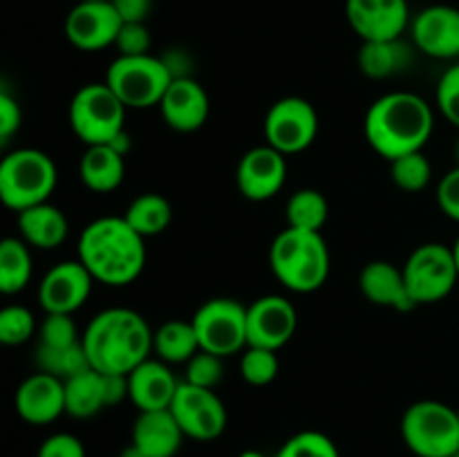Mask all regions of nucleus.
<instances>
[{"label": "nucleus", "instance_id": "39448f33", "mask_svg": "<svg viewBox=\"0 0 459 457\" xmlns=\"http://www.w3.org/2000/svg\"><path fill=\"white\" fill-rule=\"evenodd\" d=\"M56 184V164L43 151L18 148L0 161V200L16 213L49 202Z\"/></svg>", "mask_w": 459, "mask_h": 457}, {"label": "nucleus", "instance_id": "2eb2a0df", "mask_svg": "<svg viewBox=\"0 0 459 457\" xmlns=\"http://www.w3.org/2000/svg\"><path fill=\"white\" fill-rule=\"evenodd\" d=\"M94 278L79 258L54 264L39 285V300L45 314H74L92 294Z\"/></svg>", "mask_w": 459, "mask_h": 457}, {"label": "nucleus", "instance_id": "473e14b6", "mask_svg": "<svg viewBox=\"0 0 459 457\" xmlns=\"http://www.w3.org/2000/svg\"><path fill=\"white\" fill-rule=\"evenodd\" d=\"M390 177H393L394 186H399L402 191L420 193L433 179V164L424 155V151L411 152V155L390 161Z\"/></svg>", "mask_w": 459, "mask_h": 457}, {"label": "nucleus", "instance_id": "a211bd4d", "mask_svg": "<svg viewBox=\"0 0 459 457\" xmlns=\"http://www.w3.org/2000/svg\"><path fill=\"white\" fill-rule=\"evenodd\" d=\"M415 49L430 58L459 56V9L451 4H430L411 22Z\"/></svg>", "mask_w": 459, "mask_h": 457}, {"label": "nucleus", "instance_id": "4be33fe9", "mask_svg": "<svg viewBox=\"0 0 459 457\" xmlns=\"http://www.w3.org/2000/svg\"><path fill=\"white\" fill-rule=\"evenodd\" d=\"M361 294L379 307L394 309V312H411L415 309V300L411 298L403 269L394 267L388 260H372L359 273Z\"/></svg>", "mask_w": 459, "mask_h": 457}, {"label": "nucleus", "instance_id": "49530a36", "mask_svg": "<svg viewBox=\"0 0 459 457\" xmlns=\"http://www.w3.org/2000/svg\"><path fill=\"white\" fill-rule=\"evenodd\" d=\"M119 457H146V453H143V451H139V448L134 446L133 442H130L128 446H126L124 451L119 453Z\"/></svg>", "mask_w": 459, "mask_h": 457}, {"label": "nucleus", "instance_id": "1a4fd4ad", "mask_svg": "<svg viewBox=\"0 0 459 457\" xmlns=\"http://www.w3.org/2000/svg\"><path fill=\"white\" fill-rule=\"evenodd\" d=\"M402 269L415 305L439 303L455 289L459 280L453 246L442 242H426L417 246Z\"/></svg>", "mask_w": 459, "mask_h": 457}, {"label": "nucleus", "instance_id": "6ab92c4d", "mask_svg": "<svg viewBox=\"0 0 459 457\" xmlns=\"http://www.w3.org/2000/svg\"><path fill=\"white\" fill-rule=\"evenodd\" d=\"M13 406L27 424H54L58 417L65 415V381L48 372H34L16 388Z\"/></svg>", "mask_w": 459, "mask_h": 457}, {"label": "nucleus", "instance_id": "6e6552de", "mask_svg": "<svg viewBox=\"0 0 459 457\" xmlns=\"http://www.w3.org/2000/svg\"><path fill=\"white\" fill-rule=\"evenodd\" d=\"M170 81L164 61L152 54L117 56L106 74V83L128 110L160 106Z\"/></svg>", "mask_w": 459, "mask_h": 457}, {"label": "nucleus", "instance_id": "a18cd8bd", "mask_svg": "<svg viewBox=\"0 0 459 457\" xmlns=\"http://www.w3.org/2000/svg\"><path fill=\"white\" fill-rule=\"evenodd\" d=\"M124 22H146L152 0H110Z\"/></svg>", "mask_w": 459, "mask_h": 457}, {"label": "nucleus", "instance_id": "0eeeda50", "mask_svg": "<svg viewBox=\"0 0 459 457\" xmlns=\"http://www.w3.org/2000/svg\"><path fill=\"white\" fill-rule=\"evenodd\" d=\"M126 110L110 85L88 83L72 97L70 125L85 146L110 143L121 130H126Z\"/></svg>", "mask_w": 459, "mask_h": 457}, {"label": "nucleus", "instance_id": "c756f323", "mask_svg": "<svg viewBox=\"0 0 459 457\" xmlns=\"http://www.w3.org/2000/svg\"><path fill=\"white\" fill-rule=\"evenodd\" d=\"M124 218L139 236L152 237L169 228L170 220H173V209H170V202L160 193H142L130 202Z\"/></svg>", "mask_w": 459, "mask_h": 457}, {"label": "nucleus", "instance_id": "c03bdc74", "mask_svg": "<svg viewBox=\"0 0 459 457\" xmlns=\"http://www.w3.org/2000/svg\"><path fill=\"white\" fill-rule=\"evenodd\" d=\"M161 61H164L166 70H169L170 79H191L193 76V58L186 49L173 47L169 52L161 54Z\"/></svg>", "mask_w": 459, "mask_h": 457}, {"label": "nucleus", "instance_id": "dca6fc26", "mask_svg": "<svg viewBox=\"0 0 459 457\" xmlns=\"http://www.w3.org/2000/svg\"><path fill=\"white\" fill-rule=\"evenodd\" d=\"M287 182V157L269 143L255 146L238 161L236 184L249 202H267L282 191Z\"/></svg>", "mask_w": 459, "mask_h": 457}, {"label": "nucleus", "instance_id": "f3484780", "mask_svg": "<svg viewBox=\"0 0 459 457\" xmlns=\"http://www.w3.org/2000/svg\"><path fill=\"white\" fill-rule=\"evenodd\" d=\"M121 16L112 3H76L65 16V39L81 52H101L115 45Z\"/></svg>", "mask_w": 459, "mask_h": 457}, {"label": "nucleus", "instance_id": "4468645a", "mask_svg": "<svg viewBox=\"0 0 459 457\" xmlns=\"http://www.w3.org/2000/svg\"><path fill=\"white\" fill-rule=\"evenodd\" d=\"M345 16L363 43L402 39L412 22L408 0H345Z\"/></svg>", "mask_w": 459, "mask_h": 457}, {"label": "nucleus", "instance_id": "f03ea898", "mask_svg": "<svg viewBox=\"0 0 459 457\" xmlns=\"http://www.w3.org/2000/svg\"><path fill=\"white\" fill-rule=\"evenodd\" d=\"M435 130V112L415 92H388L368 108L363 133L377 155L393 161L397 157L424 151Z\"/></svg>", "mask_w": 459, "mask_h": 457}, {"label": "nucleus", "instance_id": "8fccbe9b", "mask_svg": "<svg viewBox=\"0 0 459 457\" xmlns=\"http://www.w3.org/2000/svg\"><path fill=\"white\" fill-rule=\"evenodd\" d=\"M81 3H110V0H81Z\"/></svg>", "mask_w": 459, "mask_h": 457}, {"label": "nucleus", "instance_id": "f8f14e48", "mask_svg": "<svg viewBox=\"0 0 459 457\" xmlns=\"http://www.w3.org/2000/svg\"><path fill=\"white\" fill-rule=\"evenodd\" d=\"M169 410L178 419L182 433L197 442H213L227 428V408L211 388L179 381Z\"/></svg>", "mask_w": 459, "mask_h": 457}, {"label": "nucleus", "instance_id": "aec40b11", "mask_svg": "<svg viewBox=\"0 0 459 457\" xmlns=\"http://www.w3.org/2000/svg\"><path fill=\"white\" fill-rule=\"evenodd\" d=\"M166 125L178 133H195L209 119V94L195 76L170 81L164 99L160 103Z\"/></svg>", "mask_w": 459, "mask_h": 457}, {"label": "nucleus", "instance_id": "ea45409f", "mask_svg": "<svg viewBox=\"0 0 459 457\" xmlns=\"http://www.w3.org/2000/svg\"><path fill=\"white\" fill-rule=\"evenodd\" d=\"M151 45L152 39L146 22H124L115 40L119 56H143L151 54Z\"/></svg>", "mask_w": 459, "mask_h": 457}, {"label": "nucleus", "instance_id": "f704fd0d", "mask_svg": "<svg viewBox=\"0 0 459 457\" xmlns=\"http://www.w3.org/2000/svg\"><path fill=\"white\" fill-rule=\"evenodd\" d=\"M276 457H341L336 444L321 430H303L287 439Z\"/></svg>", "mask_w": 459, "mask_h": 457}, {"label": "nucleus", "instance_id": "b1692460", "mask_svg": "<svg viewBox=\"0 0 459 457\" xmlns=\"http://www.w3.org/2000/svg\"><path fill=\"white\" fill-rule=\"evenodd\" d=\"M18 231L31 249L52 251L67 240L70 224L56 204H36L18 213Z\"/></svg>", "mask_w": 459, "mask_h": 457}, {"label": "nucleus", "instance_id": "a878e982", "mask_svg": "<svg viewBox=\"0 0 459 457\" xmlns=\"http://www.w3.org/2000/svg\"><path fill=\"white\" fill-rule=\"evenodd\" d=\"M357 63L368 79H390L411 67L412 49L403 39L368 40L359 49Z\"/></svg>", "mask_w": 459, "mask_h": 457}, {"label": "nucleus", "instance_id": "79ce46f5", "mask_svg": "<svg viewBox=\"0 0 459 457\" xmlns=\"http://www.w3.org/2000/svg\"><path fill=\"white\" fill-rule=\"evenodd\" d=\"M437 204L446 218L459 222V166L448 170L437 184Z\"/></svg>", "mask_w": 459, "mask_h": 457}, {"label": "nucleus", "instance_id": "864d4df0", "mask_svg": "<svg viewBox=\"0 0 459 457\" xmlns=\"http://www.w3.org/2000/svg\"><path fill=\"white\" fill-rule=\"evenodd\" d=\"M457 415H459V408H457Z\"/></svg>", "mask_w": 459, "mask_h": 457}, {"label": "nucleus", "instance_id": "9d476101", "mask_svg": "<svg viewBox=\"0 0 459 457\" xmlns=\"http://www.w3.org/2000/svg\"><path fill=\"white\" fill-rule=\"evenodd\" d=\"M200 349L227 358L247 349V307L233 298H211L193 314Z\"/></svg>", "mask_w": 459, "mask_h": 457}, {"label": "nucleus", "instance_id": "a19ab883", "mask_svg": "<svg viewBox=\"0 0 459 457\" xmlns=\"http://www.w3.org/2000/svg\"><path fill=\"white\" fill-rule=\"evenodd\" d=\"M36 457H85V446L70 433H54L40 444Z\"/></svg>", "mask_w": 459, "mask_h": 457}, {"label": "nucleus", "instance_id": "bb28decb", "mask_svg": "<svg viewBox=\"0 0 459 457\" xmlns=\"http://www.w3.org/2000/svg\"><path fill=\"white\" fill-rule=\"evenodd\" d=\"M103 408H110L108 399V379L103 372L88 367L81 375L65 381V415L76 419H90Z\"/></svg>", "mask_w": 459, "mask_h": 457}, {"label": "nucleus", "instance_id": "20e7f679", "mask_svg": "<svg viewBox=\"0 0 459 457\" xmlns=\"http://www.w3.org/2000/svg\"><path fill=\"white\" fill-rule=\"evenodd\" d=\"M269 267L276 280L294 294L321 289L332 267L325 237L318 231L287 227L269 246Z\"/></svg>", "mask_w": 459, "mask_h": 457}, {"label": "nucleus", "instance_id": "09e8293b", "mask_svg": "<svg viewBox=\"0 0 459 457\" xmlns=\"http://www.w3.org/2000/svg\"><path fill=\"white\" fill-rule=\"evenodd\" d=\"M453 255H455V263H457V272H459V236H457L455 245H453Z\"/></svg>", "mask_w": 459, "mask_h": 457}, {"label": "nucleus", "instance_id": "4c0bfd02", "mask_svg": "<svg viewBox=\"0 0 459 457\" xmlns=\"http://www.w3.org/2000/svg\"><path fill=\"white\" fill-rule=\"evenodd\" d=\"M222 376H224L222 358L200 349V352L186 363V375H184V381L193 385H200V388L215 390V385L222 381Z\"/></svg>", "mask_w": 459, "mask_h": 457}, {"label": "nucleus", "instance_id": "5701e85b", "mask_svg": "<svg viewBox=\"0 0 459 457\" xmlns=\"http://www.w3.org/2000/svg\"><path fill=\"white\" fill-rule=\"evenodd\" d=\"M186 435L179 428L173 412L166 410H146L139 412L133 426V444L146 457H175L182 448Z\"/></svg>", "mask_w": 459, "mask_h": 457}, {"label": "nucleus", "instance_id": "ddd939ff", "mask_svg": "<svg viewBox=\"0 0 459 457\" xmlns=\"http://www.w3.org/2000/svg\"><path fill=\"white\" fill-rule=\"evenodd\" d=\"M299 314L285 296H260L247 307V348H264L278 352L296 334Z\"/></svg>", "mask_w": 459, "mask_h": 457}, {"label": "nucleus", "instance_id": "de8ad7c7", "mask_svg": "<svg viewBox=\"0 0 459 457\" xmlns=\"http://www.w3.org/2000/svg\"><path fill=\"white\" fill-rule=\"evenodd\" d=\"M238 457H267V455H264V453H260V451H242Z\"/></svg>", "mask_w": 459, "mask_h": 457}, {"label": "nucleus", "instance_id": "c85d7f7f", "mask_svg": "<svg viewBox=\"0 0 459 457\" xmlns=\"http://www.w3.org/2000/svg\"><path fill=\"white\" fill-rule=\"evenodd\" d=\"M31 246L22 237H4L0 242V291L13 296L25 289L34 273Z\"/></svg>", "mask_w": 459, "mask_h": 457}, {"label": "nucleus", "instance_id": "9b49d317", "mask_svg": "<svg viewBox=\"0 0 459 457\" xmlns=\"http://www.w3.org/2000/svg\"><path fill=\"white\" fill-rule=\"evenodd\" d=\"M264 139L285 157L307 151L318 134L316 108L303 97L278 99L264 115Z\"/></svg>", "mask_w": 459, "mask_h": 457}, {"label": "nucleus", "instance_id": "c9c22d12", "mask_svg": "<svg viewBox=\"0 0 459 457\" xmlns=\"http://www.w3.org/2000/svg\"><path fill=\"white\" fill-rule=\"evenodd\" d=\"M36 318L25 305H7L0 309V343L22 345L34 336Z\"/></svg>", "mask_w": 459, "mask_h": 457}, {"label": "nucleus", "instance_id": "2f4dec72", "mask_svg": "<svg viewBox=\"0 0 459 457\" xmlns=\"http://www.w3.org/2000/svg\"><path fill=\"white\" fill-rule=\"evenodd\" d=\"M36 366L40 372L58 376V379L67 381L72 376L81 375L90 367L88 354H85L83 341L67 348H48V345H39L36 348Z\"/></svg>", "mask_w": 459, "mask_h": 457}, {"label": "nucleus", "instance_id": "7ed1b4c3", "mask_svg": "<svg viewBox=\"0 0 459 457\" xmlns=\"http://www.w3.org/2000/svg\"><path fill=\"white\" fill-rule=\"evenodd\" d=\"M90 367L103 375H130L151 358L152 330L146 318L128 307L99 312L81 334Z\"/></svg>", "mask_w": 459, "mask_h": 457}, {"label": "nucleus", "instance_id": "72a5a7b5", "mask_svg": "<svg viewBox=\"0 0 459 457\" xmlns=\"http://www.w3.org/2000/svg\"><path fill=\"white\" fill-rule=\"evenodd\" d=\"M281 372V361H278L273 349L264 348H247L240 357V375L249 385L263 388L269 385Z\"/></svg>", "mask_w": 459, "mask_h": 457}, {"label": "nucleus", "instance_id": "412c9836", "mask_svg": "<svg viewBox=\"0 0 459 457\" xmlns=\"http://www.w3.org/2000/svg\"><path fill=\"white\" fill-rule=\"evenodd\" d=\"M178 388V376L160 358H146L128 375V399L139 412L170 408Z\"/></svg>", "mask_w": 459, "mask_h": 457}, {"label": "nucleus", "instance_id": "f257e3e1", "mask_svg": "<svg viewBox=\"0 0 459 457\" xmlns=\"http://www.w3.org/2000/svg\"><path fill=\"white\" fill-rule=\"evenodd\" d=\"M76 255L97 282L126 287L146 267V237L139 236L124 215H106L81 231Z\"/></svg>", "mask_w": 459, "mask_h": 457}, {"label": "nucleus", "instance_id": "423d86ee", "mask_svg": "<svg viewBox=\"0 0 459 457\" xmlns=\"http://www.w3.org/2000/svg\"><path fill=\"white\" fill-rule=\"evenodd\" d=\"M402 437L417 457H453L459 453L457 408L435 399L415 401L402 417Z\"/></svg>", "mask_w": 459, "mask_h": 457}, {"label": "nucleus", "instance_id": "58836bf2", "mask_svg": "<svg viewBox=\"0 0 459 457\" xmlns=\"http://www.w3.org/2000/svg\"><path fill=\"white\" fill-rule=\"evenodd\" d=\"M435 103L446 121L459 128V63L448 67L437 83Z\"/></svg>", "mask_w": 459, "mask_h": 457}, {"label": "nucleus", "instance_id": "e433bc0d", "mask_svg": "<svg viewBox=\"0 0 459 457\" xmlns=\"http://www.w3.org/2000/svg\"><path fill=\"white\" fill-rule=\"evenodd\" d=\"M81 336L72 314H45V321L39 327V345L48 348H67L79 343Z\"/></svg>", "mask_w": 459, "mask_h": 457}, {"label": "nucleus", "instance_id": "7c9ffc66", "mask_svg": "<svg viewBox=\"0 0 459 457\" xmlns=\"http://www.w3.org/2000/svg\"><path fill=\"white\" fill-rule=\"evenodd\" d=\"M330 215V204L325 195L316 188H300L287 200L285 220L287 227L300 228V231H323Z\"/></svg>", "mask_w": 459, "mask_h": 457}, {"label": "nucleus", "instance_id": "3c124183", "mask_svg": "<svg viewBox=\"0 0 459 457\" xmlns=\"http://www.w3.org/2000/svg\"><path fill=\"white\" fill-rule=\"evenodd\" d=\"M455 157H457V166H459V142H457V146H455Z\"/></svg>", "mask_w": 459, "mask_h": 457}, {"label": "nucleus", "instance_id": "393cba45", "mask_svg": "<svg viewBox=\"0 0 459 457\" xmlns=\"http://www.w3.org/2000/svg\"><path fill=\"white\" fill-rule=\"evenodd\" d=\"M79 177L94 193H112L126 177V157L110 143L88 146L79 161Z\"/></svg>", "mask_w": 459, "mask_h": 457}, {"label": "nucleus", "instance_id": "cd10ccee", "mask_svg": "<svg viewBox=\"0 0 459 457\" xmlns=\"http://www.w3.org/2000/svg\"><path fill=\"white\" fill-rule=\"evenodd\" d=\"M152 352L164 363H184L186 366L197 352L200 341L193 321H166L152 332Z\"/></svg>", "mask_w": 459, "mask_h": 457}, {"label": "nucleus", "instance_id": "37998d69", "mask_svg": "<svg viewBox=\"0 0 459 457\" xmlns=\"http://www.w3.org/2000/svg\"><path fill=\"white\" fill-rule=\"evenodd\" d=\"M22 124V112L16 99L9 92H0V143L12 142Z\"/></svg>", "mask_w": 459, "mask_h": 457}, {"label": "nucleus", "instance_id": "603ef678", "mask_svg": "<svg viewBox=\"0 0 459 457\" xmlns=\"http://www.w3.org/2000/svg\"><path fill=\"white\" fill-rule=\"evenodd\" d=\"M453 457H459V453H455V455H453Z\"/></svg>", "mask_w": 459, "mask_h": 457}]
</instances>
